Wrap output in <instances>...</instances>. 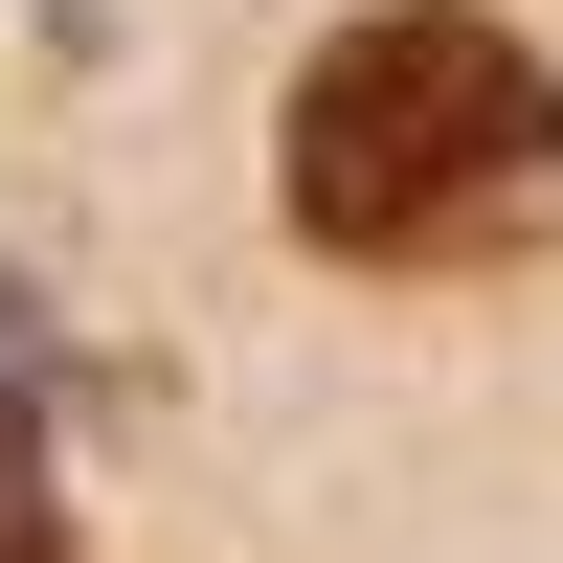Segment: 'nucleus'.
Here are the masks:
<instances>
[{
	"instance_id": "f257e3e1",
	"label": "nucleus",
	"mask_w": 563,
	"mask_h": 563,
	"mask_svg": "<svg viewBox=\"0 0 563 563\" xmlns=\"http://www.w3.org/2000/svg\"><path fill=\"white\" fill-rule=\"evenodd\" d=\"M271 180H294V225L339 271H474L519 225H563V68L474 0H384V23H339L294 68Z\"/></svg>"
},
{
	"instance_id": "f03ea898",
	"label": "nucleus",
	"mask_w": 563,
	"mask_h": 563,
	"mask_svg": "<svg viewBox=\"0 0 563 563\" xmlns=\"http://www.w3.org/2000/svg\"><path fill=\"white\" fill-rule=\"evenodd\" d=\"M0 563H45V316L0 271Z\"/></svg>"
}]
</instances>
